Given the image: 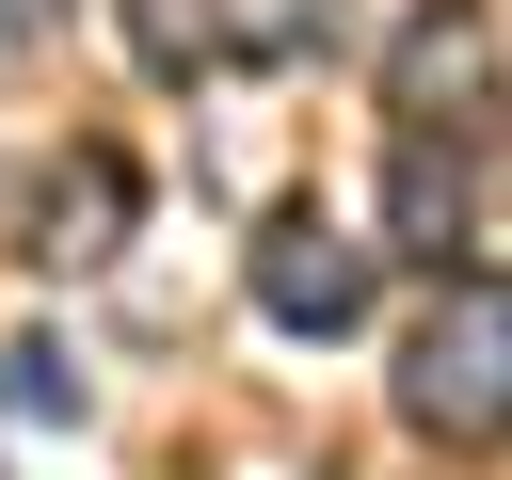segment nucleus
Wrapping results in <instances>:
<instances>
[{
    "mask_svg": "<svg viewBox=\"0 0 512 480\" xmlns=\"http://www.w3.org/2000/svg\"><path fill=\"white\" fill-rule=\"evenodd\" d=\"M368 288H384V256H368L336 208H272V224H256V320H288V336H352Z\"/></svg>",
    "mask_w": 512,
    "mask_h": 480,
    "instance_id": "3",
    "label": "nucleus"
},
{
    "mask_svg": "<svg viewBox=\"0 0 512 480\" xmlns=\"http://www.w3.org/2000/svg\"><path fill=\"white\" fill-rule=\"evenodd\" d=\"M0 400H16V416H64V432H80V368H64L48 336H32V352H0Z\"/></svg>",
    "mask_w": 512,
    "mask_h": 480,
    "instance_id": "6",
    "label": "nucleus"
},
{
    "mask_svg": "<svg viewBox=\"0 0 512 480\" xmlns=\"http://www.w3.org/2000/svg\"><path fill=\"white\" fill-rule=\"evenodd\" d=\"M112 224H128V160H112V144H80V160L48 176V208H32V256H48V272H96V256H112Z\"/></svg>",
    "mask_w": 512,
    "mask_h": 480,
    "instance_id": "4",
    "label": "nucleus"
},
{
    "mask_svg": "<svg viewBox=\"0 0 512 480\" xmlns=\"http://www.w3.org/2000/svg\"><path fill=\"white\" fill-rule=\"evenodd\" d=\"M384 208H400V240H416L432 272H480V256H496V240H480V224H496V128H480V112H416L400 160H384Z\"/></svg>",
    "mask_w": 512,
    "mask_h": 480,
    "instance_id": "2",
    "label": "nucleus"
},
{
    "mask_svg": "<svg viewBox=\"0 0 512 480\" xmlns=\"http://www.w3.org/2000/svg\"><path fill=\"white\" fill-rule=\"evenodd\" d=\"M128 32H144V64L176 80V64H208V0H128Z\"/></svg>",
    "mask_w": 512,
    "mask_h": 480,
    "instance_id": "7",
    "label": "nucleus"
},
{
    "mask_svg": "<svg viewBox=\"0 0 512 480\" xmlns=\"http://www.w3.org/2000/svg\"><path fill=\"white\" fill-rule=\"evenodd\" d=\"M416 112H480V0H432L416 48H400V128Z\"/></svg>",
    "mask_w": 512,
    "mask_h": 480,
    "instance_id": "5",
    "label": "nucleus"
},
{
    "mask_svg": "<svg viewBox=\"0 0 512 480\" xmlns=\"http://www.w3.org/2000/svg\"><path fill=\"white\" fill-rule=\"evenodd\" d=\"M400 416H416L432 448H496V416H512V288H496V256L448 272V304L416 320V352H400Z\"/></svg>",
    "mask_w": 512,
    "mask_h": 480,
    "instance_id": "1",
    "label": "nucleus"
}]
</instances>
